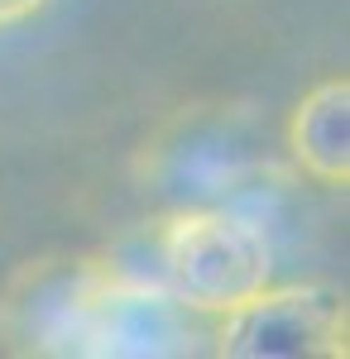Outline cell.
<instances>
[{
  "label": "cell",
  "instance_id": "1",
  "mask_svg": "<svg viewBox=\"0 0 350 359\" xmlns=\"http://www.w3.org/2000/svg\"><path fill=\"white\" fill-rule=\"evenodd\" d=\"M168 292L192 311H231L269 287L273 254L264 225L240 216L235 206L212 201L192 206L163 225L159 235Z\"/></svg>",
  "mask_w": 350,
  "mask_h": 359
},
{
  "label": "cell",
  "instance_id": "2",
  "mask_svg": "<svg viewBox=\"0 0 350 359\" xmlns=\"http://www.w3.org/2000/svg\"><path fill=\"white\" fill-rule=\"evenodd\" d=\"M221 355L302 359L346 350V302L322 287H264L249 302L221 311Z\"/></svg>",
  "mask_w": 350,
  "mask_h": 359
},
{
  "label": "cell",
  "instance_id": "3",
  "mask_svg": "<svg viewBox=\"0 0 350 359\" xmlns=\"http://www.w3.org/2000/svg\"><path fill=\"white\" fill-rule=\"evenodd\" d=\"M288 149L297 168L322 182V187H346L350 182V82L326 77L297 101L288 120Z\"/></svg>",
  "mask_w": 350,
  "mask_h": 359
},
{
  "label": "cell",
  "instance_id": "4",
  "mask_svg": "<svg viewBox=\"0 0 350 359\" xmlns=\"http://www.w3.org/2000/svg\"><path fill=\"white\" fill-rule=\"evenodd\" d=\"M53 0H0V29L10 25H25V20H34V15H44Z\"/></svg>",
  "mask_w": 350,
  "mask_h": 359
}]
</instances>
